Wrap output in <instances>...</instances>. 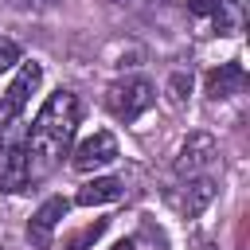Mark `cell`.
<instances>
[{
	"label": "cell",
	"mask_w": 250,
	"mask_h": 250,
	"mask_svg": "<svg viewBox=\"0 0 250 250\" xmlns=\"http://www.w3.org/2000/svg\"><path fill=\"white\" fill-rule=\"evenodd\" d=\"M74 125H78V98L70 90H55L31 121V137H27V156L35 160L31 176H43L59 164V156L74 137Z\"/></svg>",
	"instance_id": "cell-1"
},
{
	"label": "cell",
	"mask_w": 250,
	"mask_h": 250,
	"mask_svg": "<svg viewBox=\"0 0 250 250\" xmlns=\"http://www.w3.org/2000/svg\"><path fill=\"white\" fill-rule=\"evenodd\" d=\"M105 105L113 117L121 121H137L148 105H152V82L148 78H121L105 90Z\"/></svg>",
	"instance_id": "cell-2"
},
{
	"label": "cell",
	"mask_w": 250,
	"mask_h": 250,
	"mask_svg": "<svg viewBox=\"0 0 250 250\" xmlns=\"http://www.w3.org/2000/svg\"><path fill=\"white\" fill-rule=\"evenodd\" d=\"M39 82H43V66H39V62H23L20 74H16V82L8 86V94L0 98V133L23 113V105H27L31 94L39 90Z\"/></svg>",
	"instance_id": "cell-3"
},
{
	"label": "cell",
	"mask_w": 250,
	"mask_h": 250,
	"mask_svg": "<svg viewBox=\"0 0 250 250\" xmlns=\"http://www.w3.org/2000/svg\"><path fill=\"white\" fill-rule=\"evenodd\" d=\"M117 160V141H113V133H94V137H86L78 148H74V168L78 172H94V168H105V164H113Z\"/></svg>",
	"instance_id": "cell-4"
},
{
	"label": "cell",
	"mask_w": 250,
	"mask_h": 250,
	"mask_svg": "<svg viewBox=\"0 0 250 250\" xmlns=\"http://www.w3.org/2000/svg\"><path fill=\"white\" fill-rule=\"evenodd\" d=\"M66 199L62 195H55V199H47L35 215H31V223H27V238H31V246L35 250H51V230L59 227V219L66 215Z\"/></svg>",
	"instance_id": "cell-5"
},
{
	"label": "cell",
	"mask_w": 250,
	"mask_h": 250,
	"mask_svg": "<svg viewBox=\"0 0 250 250\" xmlns=\"http://www.w3.org/2000/svg\"><path fill=\"white\" fill-rule=\"evenodd\" d=\"M27 180H31V156H27V145H12V148H4V156H0V188H4V191H20V188H27Z\"/></svg>",
	"instance_id": "cell-6"
},
{
	"label": "cell",
	"mask_w": 250,
	"mask_h": 250,
	"mask_svg": "<svg viewBox=\"0 0 250 250\" xmlns=\"http://www.w3.org/2000/svg\"><path fill=\"white\" fill-rule=\"evenodd\" d=\"M215 156H219L215 137H207V133H191V137L184 141V148H180L176 168H180V172H199V168H207Z\"/></svg>",
	"instance_id": "cell-7"
},
{
	"label": "cell",
	"mask_w": 250,
	"mask_h": 250,
	"mask_svg": "<svg viewBox=\"0 0 250 250\" xmlns=\"http://www.w3.org/2000/svg\"><path fill=\"white\" fill-rule=\"evenodd\" d=\"M246 90V70L242 62H223L219 70L207 74V98H230V94H242Z\"/></svg>",
	"instance_id": "cell-8"
},
{
	"label": "cell",
	"mask_w": 250,
	"mask_h": 250,
	"mask_svg": "<svg viewBox=\"0 0 250 250\" xmlns=\"http://www.w3.org/2000/svg\"><path fill=\"white\" fill-rule=\"evenodd\" d=\"M113 199H121V180H113V176L90 180V184H82V191H78V203H82V207H98V203H113Z\"/></svg>",
	"instance_id": "cell-9"
},
{
	"label": "cell",
	"mask_w": 250,
	"mask_h": 250,
	"mask_svg": "<svg viewBox=\"0 0 250 250\" xmlns=\"http://www.w3.org/2000/svg\"><path fill=\"white\" fill-rule=\"evenodd\" d=\"M211 199H215V184H211L207 176L191 180V184H188V191H184V215H188V219L203 215V207H207Z\"/></svg>",
	"instance_id": "cell-10"
},
{
	"label": "cell",
	"mask_w": 250,
	"mask_h": 250,
	"mask_svg": "<svg viewBox=\"0 0 250 250\" xmlns=\"http://www.w3.org/2000/svg\"><path fill=\"white\" fill-rule=\"evenodd\" d=\"M246 20V0H219L215 4V23L219 31H238Z\"/></svg>",
	"instance_id": "cell-11"
},
{
	"label": "cell",
	"mask_w": 250,
	"mask_h": 250,
	"mask_svg": "<svg viewBox=\"0 0 250 250\" xmlns=\"http://www.w3.org/2000/svg\"><path fill=\"white\" fill-rule=\"evenodd\" d=\"M105 223H109V219H94V223H86V227H82L78 234H70V238H66V250H90V246H94V242L102 238Z\"/></svg>",
	"instance_id": "cell-12"
},
{
	"label": "cell",
	"mask_w": 250,
	"mask_h": 250,
	"mask_svg": "<svg viewBox=\"0 0 250 250\" xmlns=\"http://www.w3.org/2000/svg\"><path fill=\"white\" fill-rule=\"evenodd\" d=\"M16 62H20V47H16L12 39H0V74H4V70H12Z\"/></svg>",
	"instance_id": "cell-13"
},
{
	"label": "cell",
	"mask_w": 250,
	"mask_h": 250,
	"mask_svg": "<svg viewBox=\"0 0 250 250\" xmlns=\"http://www.w3.org/2000/svg\"><path fill=\"white\" fill-rule=\"evenodd\" d=\"M168 90H172V105H184V90H188V78H184V74H176V78L168 82Z\"/></svg>",
	"instance_id": "cell-14"
},
{
	"label": "cell",
	"mask_w": 250,
	"mask_h": 250,
	"mask_svg": "<svg viewBox=\"0 0 250 250\" xmlns=\"http://www.w3.org/2000/svg\"><path fill=\"white\" fill-rule=\"evenodd\" d=\"M215 4H219V0H188V12H195V16H207V12H215Z\"/></svg>",
	"instance_id": "cell-15"
},
{
	"label": "cell",
	"mask_w": 250,
	"mask_h": 250,
	"mask_svg": "<svg viewBox=\"0 0 250 250\" xmlns=\"http://www.w3.org/2000/svg\"><path fill=\"white\" fill-rule=\"evenodd\" d=\"M109 250H137V242H133V238H121V242H113Z\"/></svg>",
	"instance_id": "cell-16"
}]
</instances>
